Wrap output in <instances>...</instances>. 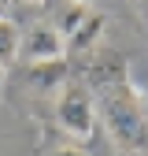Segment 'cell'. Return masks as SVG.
<instances>
[{
    "instance_id": "cell-1",
    "label": "cell",
    "mask_w": 148,
    "mask_h": 156,
    "mask_svg": "<svg viewBox=\"0 0 148 156\" xmlns=\"http://www.w3.org/2000/svg\"><path fill=\"white\" fill-rule=\"evenodd\" d=\"M92 101H100L96 119H104L115 149L126 156H148V108L130 82L122 56H104V63L92 67Z\"/></svg>"
},
{
    "instance_id": "cell-2",
    "label": "cell",
    "mask_w": 148,
    "mask_h": 156,
    "mask_svg": "<svg viewBox=\"0 0 148 156\" xmlns=\"http://www.w3.org/2000/svg\"><path fill=\"white\" fill-rule=\"evenodd\" d=\"M52 115H56V126H59L74 145L92 141V134H96V101H92V93H89L85 86L63 82Z\"/></svg>"
},
{
    "instance_id": "cell-3",
    "label": "cell",
    "mask_w": 148,
    "mask_h": 156,
    "mask_svg": "<svg viewBox=\"0 0 148 156\" xmlns=\"http://www.w3.org/2000/svg\"><path fill=\"white\" fill-rule=\"evenodd\" d=\"M63 56H67V37L56 26H45V23H33L22 34V41H18V60H26L30 67L63 63Z\"/></svg>"
},
{
    "instance_id": "cell-4",
    "label": "cell",
    "mask_w": 148,
    "mask_h": 156,
    "mask_svg": "<svg viewBox=\"0 0 148 156\" xmlns=\"http://www.w3.org/2000/svg\"><path fill=\"white\" fill-rule=\"evenodd\" d=\"M104 26H107V19H104L100 11H92V15H89V23L70 37V48H74V52H82V56L92 52V48L100 45V37H104Z\"/></svg>"
},
{
    "instance_id": "cell-5",
    "label": "cell",
    "mask_w": 148,
    "mask_h": 156,
    "mask_svg": "<svg viewBox=\"0 0 148 156\" xmlns=\"http://www.w3.org/2000/svg\"><path fill=\"white\" fill-rule=\"evenodd\" d=\"M89 15H92V8L85 4V0H70V4H63V11H59V26H56V30L70 41V37L89 23Z\"/></svg>"
},
{
    "instance_id": "cell-6",
    "label": "cell",
    "mask_w": 148,
    "mask_h": 156,
    "mask_svg": "<svg viewBox=\"0 0 148 156\" xmlns=\"http://www.w3.org/2000/svg\"><path fill=\"white\" fill-rule=\"evenodd\" d=\"M18 41H22L18 26L11 23L8 15H0V67H8V63L18 60Z\"/></svg>"
},
{
    "instance_id": "cell-7",
    "label": "cell",
    "mask_w": 148,
    "mask_h": 156,
    "mask_svg": "<svg viewBox=\"0 0 148 156\" xmlns=\"http://www.w3.org/2000/svg\"><path fill=\"white\" fill-rule=\"evenodd\" d=\"M52 156H85V149H82V145H74V141H70V145H59V149H56Z\"/></svg>"
},
{
    "instance_id": "cell-8",
    "label": "cell",
    "mask_w": 148,
    "mask_h": 156,
    "mask_svg": "<svg viewBox=\"0 0 148 156\" xmlns=\"http://www.w3.org/2000/svg\"><path fill=\"white\" fill-rule=\"evenodd\" d=\"M133 4H137V8H141L144 15H148V0H133Z\"/></svg>"
},
{
    "instance_id": "cell-9",
    "label": "cell",
    "mask_w": 148,
    "mask_h": 156,
    "mask_svg": "<svg viewBox=\"0 0 148 156\" xmlns=\"http://www.w3.org/2000/svg\"><path fill=\"white\" fill-rule=\"evenodd\" d=\"M26 4H45V0H26Z\"/></svg>"
},
{
    "instance_id": "cell-10",
    "label": "cell",
    "mask_w": 148,
    "mask_h": 156,
    "mask_svg": "<svg viewBox=\"0 0 148 156\" xmlns=\"http://www.w3.org/2000/svg\"><path fill=\"white\" fill-rule=\"evenodd\" d=\"M8 4H11V0H0V8H8Z\"/></svg>"
}]
</instances>
